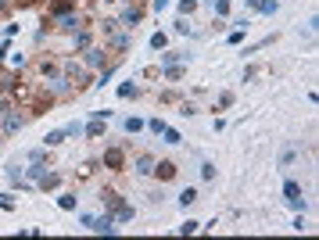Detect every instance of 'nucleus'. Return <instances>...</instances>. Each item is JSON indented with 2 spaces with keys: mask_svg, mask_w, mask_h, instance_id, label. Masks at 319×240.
<instances>
[{
  "mask_svg": "<svg viewBox=\"0 0 319 240\" xmlns=\"http://www.w3.org/2000/svg\"><path fill=\"white\" fill-rule=\"evenodd\" d=\"M83 226H86V230H94V233H115V219H111V215H101V219L86 215V219H83Z\"/></svg>",
  "mask_w": 319,
  "mask_h": 240,
  "instance_id": "f257e3e1",
  "label": "nucleus"
},
{
  "mask_svg": "<svg viewBox=\"0 0 319 240\" xmlns=\"http://www.w3.org/2000/svg\"><path fill=\"white\" fill-rule=\"evenodd\" d=\"M122 165H126V151H122V147H108V151H104V169L118 172Z\"/></svg>",
  "mask_w": 319,
  "mask_h": 240,
  "instance_id": "f03ea898",
  "label": "nucleus"
},
{
  "mask_svg": "<svg viewBox=\"0 0 319 240\" xmlns=\"http://www.w3.org/2000/svg\"><path fill=\"white\" fill-rule=\"evenodd\" d=\"M151 47H155V50H158V47H165V36H161V33H155V36H151Z\"/></svg>",
  "mask_w": 319,
  "mask_h": 240,
  "instance_id": "cd10ccee",
  "label": "nucleus"
},
{
  "mask_svg": "<svg viewBox=\"0 0 319 240\" xmlns=\"http://www.w3.org/2000/svg\"><path fill=\"white\" fill-rule=\"evenodd\" d=\"M136 172H140V176H151V172H155V158H151V154H140V158H136Z\"/></svg>",
  "mask_w": 319,
  "mask_h": 240,
  "instance_id": "0eeeda50",
  "label": "nucleus"
},
{
  "mask_svg": "<svg viewBox=\"0 0 319 240\" xmlns=\"http://www.w3.org/2000/svg\"><path fill=\"white\" fill-rule=\"evenodd\" d=\"M151 4H155V11H161L165 4H169V0H151Z\"/></svg>",
  "mask_w": 319,
  "mask_h": 240,
  "instance_id": "c756f323",
  "label": "nucleus"
},
{
  "mask_svg": "<svg viewBox=\"0 0 319 240\" xmlns=\"http://www.w3.org/2000/svg\"><path fill=\"white\" fill-rule=\"evenodd\" d=\"M212 7H215V14H226V11H230V0H215Z\"/></svg>",
  "mask_w": 319,
  "mask_h": 240,
  "instance_id": "b1692460",
  "label": "nucleus"
},
{
  "mask_svg": "<svg viewBox=\"0 0 319 240\" xmlns=\"http://www.w3.org/2000/svg\"><path fill=\"white\" fill-rule=\"evenodd\" d=\"M36 183H40V190H54L57 183H61V176H57V172H43Z\"/></svg>",
  "mask_w": 319,
  "mask_h": 240,
  "instance_id": "423d86ee",
  "label": "nucleus"
},
{
  "mask_svg": "<svg viewBox=\"0 0 319 240\" xmlns=\"http://www.w3.org/2000/svg\"><path fill=\"white\" fill-rule=\"evenodd\" d=\"M201 176L205 179H215V165H201Z\"/></svg>",
  "mask_w": 319,
  "mask_h": 240,
  "instance_id": "bb28decb",
  "label": "nucleus"
},
{
  "mask_svg": "<svg viewBox=\"0 0 319 240\" xmlns=\"http://www.w3.org/2000/svg\"><path fill=\"white\" fill-rule=\"evenodd\" d=\"M283 197H287V204H291V208H305V197H301V187L294 183V179H287V183H283Z\"/></svg>",
  "mask_w": 319,
  "mask_h": 240,
  "instance_id": "7ed1b4c3",
  "label": "nucleus"
},
{
  "mask_svg": "<svg viewBox=\"0 0 319 240\" xmlns=\"http://www.w3.org/2000/svg\"><path fill=\"white\" fill-rule=\"evenodd\" d=\"M90 47V33H79L75 36V50H86Z\"/></svg>",
  "mask_w": 319,
  "mask_h": 240,
  "instance_id": "6ab92c4d",
  "label": "nucleus"
},
{
  "mask_svg": "<svg viewBox=\"0 0 319 240\" xmlns=\"http://www.w3.org/2000/svg\"><path fill=\"white\" fill-rule=\"evenodd\" d=\"M161 137H165V144H179V133H176V129H169V126H165Z\"/></svg>",
  "mask_w": 319,
  "mask_h": 240,
  "instance_id": "4be33fe9",
  "label": "nucleus"
},
{
  "mask_svg": "<svg viewBox=\"0 0 319 240\" xmlns=\"http://www.w3.org/2000/svg\"><path fill=\"white\" fill-rule=\"evenodd\" d=\"M57 208H65V212H72V208H75V197H72V193H65V197H57Z\"/></svg>",
  "mask_w": 319,
  "mask_h": 240,
  "instance_id": "a211bd4d",
  "label": "nucleus"
},
{
  "mask_svg": "<svg viewBox=\"0 0 319 240\" xmlns=\"http://www.w3.org/2000/svg\"><path fill=\"white\" fill-rule=\"evenodd\" d=\"M65 137H68L65 129H54V133H47V137H43V144H47V147H57V144H65Z\"/></svg>",
  "mask_w": 319,
  "mask_h": 240,
  "instance_id": "9d476101",
  "label": "nucleus"
},
{
  "mask_svg": "<svg viewBox=\"0 0 319 240\" xmlns=\"http://www.w3.org/2000/svg\"><path fill=\"white\" fill-rule=\"evenodd\" d=\"M57 25H61L65 33H72V29H83V18L72 11V14H61V22H57Z\"/></svg>",
  "mask_w": 319,
  "mask_h": 240,
  "instance_id": "39448f33",
  "label": "nucleus"
},
{
  "mask_svg": "<svg viewBox=\"0 0 319 240\" xmlns=\"http://www.w3.org/2000/svg\"><path fill=\"white\" fill-rule=\"evenodd\" d=\"M248 4H251V7H262V0H248Z\"/></svg>",
  "mask_w": 319,
  "mask_h": 240,
  "instance_id": "7c9ffc66",
  "label": "nucleus"
},
{
  "mask_svg": "<svg viewBox=\"0 0 319 240\" xmlns=\"http://www.w3.org/2000/svg\"><path fill=\"white\" fill-rule=\"evenodd\" d=\"M194 201H197V190H190V187H187L183 193H179V204H183V208H187V204H194Z\"/></svg>",
  "mask_w": 319,
  "mask_h": 240,
  "instance_id": "4468645a",
  "label": "nucleus"
},
{
  "mask_svg": "<svg viewBox=\"0 0 319 240\" xmlns=\"http://www.w3.org/2000/svg\"><path fill=\"white\" fill-rule=\"evenodd\" d=\"M122 22H126V25H136V22H140V11H136V7H126V11H122Z\"/></svg>",
  "mask_w": 319,
  "mask_h": 240,
  "instance_id": "ddd939ff",
  "label": "nucleus"
},
{
  "mask_svg": "<svg viewBox=\"0 0 319 240\" xmlns=\"http://www.w3.org/2000/svg\"><path fill=\"white\" fill-rule=\"evenodd\" d=\"M0 115H4V126H0V129H4L7 137H11V133H18V129L25 126V118H22V115H14L11 108H4V111H0Z\"/></svg>",
  "mask_w": 319,
  "mask_h": 240,
  "instance_id": "20e7f679",
  "label": "nucleus"
},
{
  "mask_svg": "<svg viewBox=\"0 0 319 240\" xmlns=\"http://www.w3.org/2000/svg\"><path fill=\"white\" fill-rule=\"evenodd\" d=\"M197 230H201V222H194V219H187V226H179V233H183V237H187V233H197Z\"/></svg>",
  "mask_w": 319,
  "mask_h": 240,
  "instance_id": "412c9836",
  "label": "nucleus"
},
{
  "mask_svg": "<svg viewBox=\"0 0 319 240\" xmlns=\"http://www.w3.org/2000/svg\"><path fill=\"white\" fill-rule=\"evenodd\" d=\"M140 129H144L140 118H126V133H140Z\"/></svg>",
  "mask_w": 319,
  "mask_h": 240,
  "instance_id": "aec40b11",
  "label": "nucleus"
},
{
  "mask_svg": "<svg viewBox=\"0 0 319 240\" xmlns=\"http://www.w3.org/2000/svg\"><path fill=\"white\" fill-rule=\"evenodd\" d=\"M115 219H118V222H129V219H133V208H129V204H122V208L115 212Z\"/></svg>",
  "mask_w": 319,
  "mask_h": 240,
  "instance_id": "f3484780",
  "label": "nucleus"
},
{
  "mask_svg": "<svg viewBox=\"0 0 319 240\" xmlns=\"http://www.w3.org/2000/svg\"><path fill=\"white\" fill-rule=\"evenodd\" d=\"M101 133H104V115H101V118H94V122L86 126V137H90V140H97Z\"/></svg>",
  "mask_w": 319,
  "mask_h": 240,
  "instance_id": "1a4fd4ad",
  "label": "nucleus"
},
{
  "mask_svg": "<svg viewBox=\"0 0 319 240\" xmlns=\"http://www.w3.org/2000/svg\"><path fill=\"white\" fill-rule=\"evenodd\" d=\"M111 47H115V50H126V47H129V36H126V33H118V36L111 40Z\"/></svg>",
  "mask_w": 319,
  "mask_h": 240,
  "instance_id": "dca6fc26",
  "label": "nucleus"
},
{
  "mask_svg": "<svg viewBox=\"0 0 319 240\" xmlns=\"http://www.w3.org/2000/svg\"><path fill=\"white\" fill-rule=\"evenodd\" d=\"M161 61H165V65H176V61H179V54H176V50H169V54H161Z\"/></svg>",
  "mask_w": 319,
  "mask_h": 240,
  "instance_id": "a878e982",
  "label": "nucleus"
},
{
  "mask_svg": "<svg viewBox=\"0 0 319 240\" xmlns=\"http://www.w3.org/2000/svg\"><path fill=\"white\" fill-rule=\"evenodd\" d=\"M155 172H158L161 179H172V176H176V165H172V161H158V165H155Z\"/></svg>",
  "mask_w": 319,
  "mask_h": 240,
  "instance_id": "9b49d317",
  "label": "nucleus"
},
{
  "mask_svg": "<svg viewBox=\"0 0 319 240\" xmlns=\"http://www.w3.org/2000/svg\"><path fill=\"white\" fill-rule=\"evenodd\" d=\"M25 4H29V0H25Z\"/></svg>",
  "mask_w": 319,
  "mask_h": 240,
  "instance_id": "473e14b6",
  "label": "nucleus"
},
{
  "mask_svg": "<svg viewBox=\"0 0 319 240\" xmlns=\"http://www.w3.org/2000/svg\"><path fill=\"white\" fill-rule=\"evenodd\" d=\"M194 7H197L194 0H179V11H183V14H194Z\"/></svg>",
  "mask_w": 319,
  "mask_h": 240,
  "instance_id": "393cba45",
  "label": "nucleus"
},
{
  "mask_svg": "<svg viewBox=\"0 0 319 240\" xmlns=\"http://www.w3.org/2000/svg\"><path fill=\"white\" fill-rule=\"evenodd\" d=\"M86 65H90V68H97V65H104V50H101V47H94V50H86Z\"/></svg>",
  "mask_w": 319,
  "mask_h": 240,
  "instance_id": "f8f14e48",
  "label": "nucleus"
},
{
  "mask_svg": "<svg viewBox=\"0 0 319 240\" xmlns=\"http://www.w3.org/2000/svg\"><path fill=\"white\" fill-rule=\"evenodd\" d=\"M68 11H72V0H51V14L61 18V14H68Z\"/></svg>",
  "mask_w": 319,
  "mask_h": 240,
  "instance_id": "6e6552de",
  "label": "nucleus"
},
{
  "mask_svg": "<svg viewBox=\"0 0 319 240\" xmlns=\"http://www.w3.org/2000/svg\"><path fill=\"white\" fill-rule=\"evenodd\" d=\"M0 7H4V0H0Z\"/></svg>",
  "mask_w": 319,
  "mask_h": 240,
  "instance_id": "2f4dec72",
  "label": "nucleus"
},
{
  "mask_svg": "<svg viewBox=\"0 0 319 240\" xmlns=\"http://www.w3.org/2000/svg\"><path fill=\"white\" fill-rule=\"evenodd\" d=\"M258 11H262V14H272V11H276V0H262V7H258Z\"/></svg>",
  "mask_w": 319,
  "mask_h": 240,
  "instance_id": "5701e85b",
  "label": "nucleus"
},
{
  "mask_svg": "<svg viewBox=\"0 0 319 240\" xmlns=\"http://www.w3.org/2000/svg\"><path fill=\"white\" fill-rule=\"evenodd\" d=\"M0 208H7V212H11V208H14V197H7V193H0Z\"/></svg>",
  "mask_w": 319,
  "mask_h": 240,
  "instance_id": "c85d7f7f",
  "label": "nucleus"
},
{
  "mask_svg": "<svg viewBox=\"0 0 319 240\" xmlns=\"http://www.w3.org/2000/svg\"><path fill=\"white\" fill-rule=\"evenodd\" d=\"M136 94H140V90H136L133 83H122V86H118V97H136Z\"/></svg>",
  "mask_w": 319,
  "mask_h": 240,
  "instance_id": "2eb2a0df",
  "label": "nucleus"
}]
</instances>
